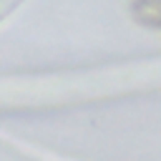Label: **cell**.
Listing matches in <instances>:
<instances>
[{"mask_svg": "<svg viewBox=\"0 0 161 161\" xmlns=\"http://www.w3.org/2000/svg\"><path fill=\"white\" fill-rule=\"evenodd\" d=\"M131 15L146 28H161V0H133Z\"/></svg>", "mask_w": 161, "mask_h": 161, "instance_id": "obj_1", "label": "cell"}]
</instances>
